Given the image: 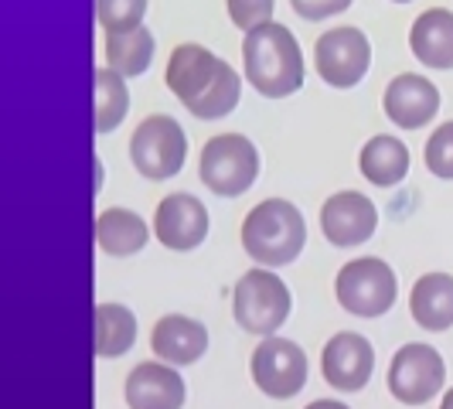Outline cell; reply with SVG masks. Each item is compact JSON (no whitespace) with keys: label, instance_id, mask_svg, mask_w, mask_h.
Wrapping results in <instances>:
<instances>
[{"label":"cell","instance_id":"277c9868","mask_svg":"<svg viewBox=\"0 0 453 409\" xmlns=\"http://www.w3.org/2000/svg\"><path fill=\"white\" fill-rule=\"evenodd\" d=\"M290 290L287 283L270 270H250L239 283H235V294H232V314L235 324L250 335H276L287 318H290Z\"/></svg>","mask_w":453,"mask_h":409},{"label":"cell","instance_id":"ffe728a7","mask_svg":"<svg viewBox=\"0 0 453 409\" xmlns=\"http://www.w3.org/2000/svg\"><path fill=\"white\" fill-rule=\"evenodd\" d=\"M147 239H150V228L130 208H106L96 219V243L110 256H134L147 246Z\"/></svg>","mask_w":453,"mask_h":409},{"label":"cell","instance_id":"7402d4cb","mask_svg":"<svg viewBox=\"0 0 453 409\" xmlns=\"http://www.w3.org/2000/svg\"><path fill=\"white\" fill-rule=\"evenodd\" d=\"M106 58L123 79H136L154 62V35L143 24L123 35H106Z\"/></svg>","mask_w":453,"mask_h":409},{"label":"cell","instance_id":"7c38bea8","mask_svg":"<svg viewBox=\"0 0 453 409\" xmlns=\"http://www.w3.org/2000/svg\"><path fill=\"white\" fill-rule=\"evenodd\" d=\"M375 226H379V212L362 191H338L320 204V232L338 250L368 243Z\"/></svg>","mask_w":453,"mask_h":409},{"label":"cell","instance_id":"44dd1931","mask_svg":"<svg viewBox=\"0 0 453 409\" xmlns=\"http://www.w3.org/2000/svg\"><path fill=\"white\" fill-rule=\"evenodd\" d=\"M136 318L123 304H99L96 307V355L99 359H119L134 348Z\"/></svg>","mask_w":453,"mask_h":409},{"label":"cell","instance_id":"e0dca14e","mask_svg":"<svg viewBox=\"0 0 453 409\" xmlns=\"http://www.w3.org/2000/svg\"><path fill=\"white\" fill-rule=\"evenodd\" d=\"M409 48L416 55V62L426 68L447 72L453 68V14L443 7H433L426 14H419L409 31Z\"/></svg>","mask_w":453,"mask_h":409},{"label":"cell","instance_id":"30bf717a","mask_svg":"<svg viewBox=\"0 0 453 409\" xmlns=\"http://www.w3.org/2000/svg\"><path fill=\"white\" fill-rule=\"evenodd\" d=\"M318 75L334 89H351L365 79L372 66V45L358 27H331L314 48Z\"/></svg>","mask_w":453,"mask_h":409},{"label":"cell","instance_id":"603a6c76","mask_svg":"<svg viewBox=\"0 0 453 409\" xmlns=\"http://www.w3.org/2000/svg\"><path fill=\"white\" fill-rule=\"evenodd\" d=\"M130 110V92L123 75L113 68H96V130L110 134L123 123Z\"/></svg>","mask_w":453,"mask_h":409},{"label":"cell","instance_id":"5bb4252c","mask_svg":"<svg viewBox=\"0 0 453 409\" xmlns=\"http://www.w3.org/2000/svg\"><path fill=\"white\" fill-rule=\"evenodd\" d=\"M386 116L403 127V130H419L433 123V116L440 110V92L426 75H412L403 72L386 86Z\"/></svg>","mask_w":453,"mask_h":409},{"label":"cell","instance_id":"4fadbf2b","mask_svg":"<svg viewBox=\"0 0 453 409\" xmlns=\"http://www.w3.org/2000/svg\"><path fill=\"white\" fill-rule=\"evenodd\" d=\"M154 235L174 252L198 250L208 235V208L195 195H167L154 212Z\"/></svg>","mask_w":453,"mask_h":409},{"label":"cell","instance_id":"ac0fdd59","mask_svg":"<svg viewBox=\"0 0 453 409\" xmlns=\"http://www.w3.org/2000/svg\"><path fill=\"white\" fill-rule=\"evenodd\" d=\"M412 320L426 331H447L453 328V276L450 273H426L416 280L409 294Z\"/></svg>","mask_w":453,"mask_h":409},{"label":"cell","instance_id":"9c48e42d","mask_svg":"<svg viewBox=\"0 0 453 409\" xmlns=\"http://www.w3.org/2000/svg\"><path fill=\"white\" fill-rule=\"evenodd\" d=\"M252 382L270 399H290L307 386V355L296 341L270 335L252 351Z\"/></svg>","mask_w":453,"mask_h":409},{"label":"cell","instance_id":"83f0119b","mask_svg":"<svg viewBox=\"0 0 453 409\" xmlns=\"http://www.w3.org/2000/svg\"><path fill=\"white\" fill-rule=\"evenodd\" d=\"M307 409H348L344 403H338V399H314Z\"/></svg>","mask_w":453,"mask_h":409},{"label":"cell","instance_id":"5b68a950","mask_svg":"<svg viewBox=\"0 0 453 409\" xmlns=\"http://www.w3.org/2000/svg\"><path fill=\"white\" fill-rule=\"evenodd\" d=\"M334 294H338V304L348 314L382 318L395 304L399 283H395V273L386 259L365 256V259H351V263L341 266L338 280H334Z\"/></svg>","mask_w":453,"mask_h":409},{"label":"cell","instance_id":"ba28073f","mask_svg":"<svg viewBox=\"0 0 453 409\" xmlns=\"http://www.w3.org/2000/svg\"><path fill=\"white\" fill-rule=\"evenodd\" d=\"M443 379V359L430 344H403L388 365V392L406 406H423L433 396H440Z\"/></svg>","mask_w":453,"mask_h":409},{"label":"cell","instance_id":"f1b7e54d","mask_svg":"<svg viewBox=\"0 0 453 409\" xmlns=\"http://www.w3.org/2000/svg\"><path fill=\"white\" fill-rule=\"evenodd\" d=\"M440 409H453V389L443 396V403H440Z\"/></svg>","mask_w":453,"mask_h":409},{"label":"cell","instance_id":"3957f363","mask_svg":"<svg viewBox=\"0 0 453 409\" xmlns=\"http://www.w3.org/2000/svg\"><path fill=\"white\" fill-rule=\"evenodd\" d=\"M242 246L263 266H287L307 246V222L287 198H266L242 222Z\"/></svg>","mask_w":453,"mask_h":409},{"label":"cell","instance_id":"cb8c5ba5","mask_svg":"<svg viewBox=\"0 0 453 409\" xmlns=\"http://www.w3.org/2000/svg\"><path fill=\"white\" fill-rule=\"evenodd\" d=\"M147 0H96V18L106 27V35H123L143 24Z\"/></svg>","mask_w":453,"mask_h":409},{"label":"cell","instance_id":"9a60e30c","mask_svg":"<svg viewBox=\"0 0 453 409\" xmlns=\"http://www.w3.org/2000/svg\"><path fill=\"white\" fill-rule=\"evenodd\" d=\"M127 406L130 409H181L184 379L160 362H140L127 375Z\"/></svg>","mask_w":453,"mask_h":409},{"label":"cell","instance_id":"d6986e66","mask_svg":"<svg viewBox=\"0 0 453 409\" xmlns=\"http://www.w3.org/2000/svg\"><path fill=\"white\" fill-rule=\"evenodd\" d=\"M358 167L375 188H392L409 174V147L399 136L379 134L362 147Z\"/></svg>","mask_w":453,"mask_h":409},{"label":"cell","instance_id":"6da1fadb","mask_svg":"<svg viewBox=\"0 0 453 409\" xmlns=\"http://www.w3.org/2000/svg\"><path fill=\"white\" fill-rule=\"evenodd\" d=\"M167 89L198 120H222L239 106V72L202 45H178L167 62Z\"/></svg>","mask_w":453,"mask_h":409},{"label":"cell","instance_id":"d4e9b609","mask_svg":"<svg viewBox=\"0 0 453 409\" xmlns=\"http://www.w3.org/2000/svg\"><path fill=\"white\" fill-rule=\"evenodd\" d=\"M426 167L436 178L453 181V123L436 127V134L426 140Z\"/></svg>","mask_w":453,"mask_h":409},{"label":"cell","instance_id":"2e32d148","mask_svg":"<svg viewBox=\"0 0 453 409\" xmlns=\"http://www.w3.org/2000/svg\"><path fill=\"white\" fill-rule=\"evenodd\" d=\"M150 348L154 355L171 365H191L198 362L208 348V331L202 320L184 318V314H167L154 324L150 335Z\"/></svg>","mask_w":453,"mask_h":409},{"label":"cell","instance_id":"8fae6325","mask_svg":"<svg viewBox=\"0 0 453 409\" xmlns=\"http://www.w3.org/2000/svg\"><path fill=\"white\" fill-rule=\"evenodd\" d=\"M372 368H375V348L368 344V338L355 335V331L334 335L320 351V375L338 392L365 389L372 379Z\"/></svg>","mask_w":453,"mask_h":409},{"label":"cell","instance_id":"484cf974","mask_svg":"<svg viewBox=\"0 0 453 409\" xmlns=\"http://www.w3.org/2000/svg\"><path fill=\"white\" fill-rule=\"evenodd\" d=\"M273 4L276 0H228L232 24L242 27V31H252V27H259L273 18Z\"/></svg>","mask_w":453,"mask_h":409},{"label":"cell","instance_id":"8992f818","mask_svg":"<svg viewBox=\"0 0 453 409\" xmlns=\"http://www.w3.org/2000/svg\"><path fill=\"white\" fill-rule=\"evenodd\" d=\"M198 174L208 191H215L222 198H235V195L250 191L259 178V154H256L250 136L219 134L204 143Z\"/></svg>","mask_w":453,"mask_h":409},{"label":"cell","instance_id":"7a4b0ae2","mask_svg":"<svg viewBox=\"0 0 453 409\" xmlns=\"http://www.w3.org/2000/svg\"><path fill=\"white\" fill-rule=\"evenodd\" d=\"M246 82L266 99H283L303 86V51L290 27L266 21L246 31Z\"/></svg>","mask_w":453,"mask_h":409},{"label":"cell","instance_id":"52a82bcc","mask_svg":"<svg viewBox=\"0 0 453 409\" xmlns=\"http://www.w3.org/2000/svg\"><path fill=\"white\" fill-rule=\"evenodd\" d=\"M188 158V136L174 116H147L130 136V160L147 181L178 178Z\"/></svg>","mask_w":453,"mask_h":409},{"label":"cell","instance_id":"4316f807","mask_svg":"<svg viewBox=\"0 0 453 409\" xmlns=\"http://www.w3.org/2000/svg\"><path fill=\"white\" fill-rule=\"evenodd\" d=\"M290 7L307 21H324V18L344 14L351 7V0H290Z\"/></svg>","mask_w":453,"mask_h":409},{"label":"cell","instance_id":"f546056e","mask_svg":"<svg viewBox=\"0 0 453 409\" xmlns=\"http://www.w3.org/2000/svg\"><path fill=\"white\" fill-rule=\"evenodd\" d=\"M392 4H409V0H392Z\"/></svg>","mask_w":453,"mask_h":409}]
</instances>
